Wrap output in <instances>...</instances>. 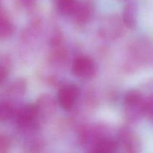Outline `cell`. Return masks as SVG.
<instances>
[{
	"mask_svg": "<svg viewBox=\"0 0 153 153\" xmlns=\"http://www.w3.org/2000/svg\"><path fill=\"white\" fill-rule=\"evenodd\" d=\"M37 106L28 105L21 108L16 114V123L22 128H31L38 119Z\"/></svg>",
	"mask_w": 153,
	"mask_h": 153,
	"instance_id": "3957f363",
	"label": "cell"
},
{
	"mask_svg": "<svg viewBox=\"0 0 153 153\" xmlns=\"http://www.w3.org/2000/svg\"><path fill=\"white\" fill-rule=\"evenodd\" d=\"M125 113L130 120L138 119L144 114V102L141 94L138 91L131 90L126 93L124 98Z\"/></svg>",
	"mask_w": 153,
	"mask_h": 153,
	"instance_id": "6da1fadb",
	"label": "cell"
},
{
	"mask_svg": "<svg viewBox=\"0 0 153 153\" xmlns=\"http://www.w3.org/2000/svg\"><path fill=\"white\" fill-rule=\"evenodd\" d=\"M117 145L110 139H99L88 153H116Z\"/></svg>",
	"mask_w": 153,
	"mask_h": 153,
	"instance_id": "8992f818",
	"label": "cell"
},
{
	"mask_svg": "<svg viewBox=\"0 0 153 153\" xmlns=\"http://www.w3.org/2000/svg\"><path fill=\"white\" fill-rule=\"evenodd\" d=\"M37 111H38V115H42L43 117H46L52 113L53 111L55 104H54L53 100L51 99L49 96H43L40 97V100H39L38 103L36 105Z\"/></svg>",
	"mask_w": 153,
	"mask_h": 153,
	"instance_id": "52a82bcc",
	"label": "cell"
},
{
	"mask_svg": "<svg viewBox=\"0 0 153 153\" xmlns=\"http://www.w3.org/2000/svg\"><path fill=\"white\" fill-rule=\"evenodd\" d=\"M8 73V67L5 60L0 58V85L4 82Z\"/></svg>",
	"mask_w": 153,
	"mask_h": 153,
	"instance_id": "9a60e30c",
	"label": "cell"
},
{
	"mask_svg": "<svg viewBox=\"0 0 153 153\" xmlns=\"http://www.w3.org/2000/svg\"><path fill=\"white\" fill-rule=\"evenodd\" d=\"M13 114V108L8 102L0 101V121H4Z\"/></svg>",
	"mask_w": 153,
	"mask_h": 153,
	"instance_id": "8fae6325",
	"label": "cell"
},
{
	"mask_svg": "<svg viewBox=\"0 0 153 153\" xmlns=\"http://www.w3.org/2000/svg\"><path fill=\"white\" fill-rule=\"evenodd\" d=\"M90 15V9L87 5L84 4L79 3V7L76 10V13H74V16L76 19L79 22H85L88 20Z\"/></svg>",
	"mask_w": 153,
	"mask_h": 153,
	"instance_id": "7c38bea8",
	"label": "cell"
},
{
	"mask_svg": "<svg viewBox=\"0 0 153 153\" xmlns=\"http://www.w3.org/2000/svg\"><path fill=\"white\" fill-rule=\"evenodd\" d=\"M79 3L76 0H58V8L64 15H74Z\"/></svg>",
	"mask_w": 153,
	"mask_h": 153,
	"instance_id": "ba28073f",
	"label": "cell"
},
{
	"mask_svg": "<svg viewBox=\"0 0 153 153\" xmlns=\"http://www.w3.org/2000/svg\"><path fill=\"white\" fill-rule=\"evenodd\" d=\"M123 22L128 28H132L135 25V10L132 4H128L124 9Z\"/></svg>",
	"mask_w": 153,
	"mask_h": 153,
	"instance_id": "30bf717a",
	"label": "cell"
},
{
	"mask_svg": "<svg viewBox=\"0 0 153 153\" xmlns=\"http://www.w3.org/2000/svg\"><path fill=\"white\" fill-rule=\"evenodd\" d=\"M10 142L8 137L0 133V153H9Z\"/></svg>",
	"mask_w": 153,
	"mask_h": 153,
	"instance_id": "4fadbf2b",
	"label": "cell"
},
{
	"mask_svg": "<svg viewBox=\"0 0 153 153\" xmlns=\"http://www.w3.org/2000/svg\"><path fill=\"white\" fill-rule=\"evenodd\" d=\"M13 25L7 16L0 11V39L10 37L13 32Z\"/></svg>",
	"mask_w": 153,
	"mask_h": 153,
	"instance_id": "9c48e42d",
	"label": "cell"
},
{
	"mask_svg": "<svg viewBox=\"0 0 153 153\" xmlns=\"http://www.w3.org/2000/svg\"><path fill=\"white\" fill-rule=\"evenodd\" d=\"M72 70L73 74L77 77L90 79L95 75L97 67L92 58L88 56H80L73 61Z\"/></svg>",
	"mask_w": 153,
	"mask_h": 153,
	"instance_id": "7a4b0ae2",
	"label": "cell"
},
{
	"mask_svg": "<svg viewBox=\"0 0 153 153\" xmlns=\"http://www.w3.org/2000/svg\"><path fill=\"white\" fill-rule=\"evenodd\" d=\"M120 140L126 153H139L140 143L134 134L125 130L120 134Z\"/></svg>",
	"mask_w": 153,
	"mask_h": 153,
	"instance_id": "5b68a950",
	"label": "cell"
},
{
	"mask_svg": "<svg viewBox=\"0 0 153 153\" xmlns=\"http://www.w3.org/2000/svg\"><path fill=\"white\" fill-rule=\"evenodd\" d=\"M79 95V91L74 85L62 87L58 92V102L64 110H70L76 104Z\"/></svg>",
	"mask_w": 153,
	"mask_h": 153,
	"instance_id": "277c9868",
	"label": "cell"
},
{
	"mask_svg": "<svg viewBox=\"0 0 153 153\" xmlns=\"http://www.w3.org/2000/svg\"><path fill=\"white\" fill-rule=\"evenodd\" d=\"M144 114L153 120V94L145 100Z\"/></svg>",
	"mask_w": 153,
	"mask_h": 153,
	"instance_id": "5bb4252c",
	"label": "cell"
}]
</instances>
